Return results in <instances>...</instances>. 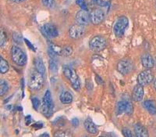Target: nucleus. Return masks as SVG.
Listing matches in <instances>:
<instances>
[{"label":"nucleus","instance_id":"12","mask_svg":"<svg viewBox=\"0 0 156 137\" xmlns=\"http://www.w3.org/2000/svg\"><path fill=\"white\" fill-rule=\"evenodd\" d=\"M144 94V86H142L140 85H139V84H137L133 88V93H132V99H133V100H134L136 102H140L143 100Z\"/></svg>","mask_w":156,"mask_h":137},{"label":"nucleus","instance_id":"2","mask_svg":"<svg viewBox=\"0 0 156 137\" xmlns=\"http://www.w3.org/2000/svg\"><path fill=\"white\" fill-rule=\"evenodd\" d=\"M11 57L12 61L19 66H23L27 63V56L21 49L17 46L12 47Z\"/></svg>","mask_w":156,"mask_h":137},{"label":"nucleus","instance_id":"35","mask_svg":"<svg viewBox=\"0 0 156 137\" xmlns=\"http://www.w3.org/2000/svg\"><path fill=\"white\" fill-rule=\"evenodd\" d=\"M11 1L13 2H16V3H20V2H23V1H25V0H11Z\"/></svg>","mask_w":156,"mask_h":137},{"label":"nucleus","instance_id":"17","mask_svg":"<svg viewBox=\"0 0 156 137\" xmlns=\"http://www.w3.org/2000/svg\"><path fill=\"white\" fill-rule=\"evenodd\" d=\"M42 104L51 107V108H54L53 100H52V96H51V93L50 90H47L45 92V94H44L42 100Z\"/></svg>","mask_w":156,"mask_h":137},{"label":"nucleus","instance_id":"14","mask_svg":"<svg viewBox=\"0 0 156 137\" xmlns=\"http://www.w3.org/2000/svg\"><path fill=\"white\" fill-rule=\"evenodd\" d=\"M134 132L137 137H147L148 136V132L147 130L144 125H140L139 123L134 125Z\"/></svg>","mask_w":156,"mask_h":137},{"label":"nucleus","instance_id":"31","mask_svg":"<svg viewBox=\"0 0 156 137\" xmlns=\"http://www.w3.org/2000/svg\"><path fill=\"white\" fill-rule=\"evenodd\" d=\"M71 134H69V132H65V131H59L57 133L55 134V136H70Z\"/></svg>","mask_w":156,"mask_h":137},{"label":"nucleus","instance_id":"27","mask_svg":"<svg viewBox=\"0 0 156 137\" xmlns=\"http://www.w3.org/2000/svg\"><path fill=\"white\" fill-rule=\"evenodd\" d=\"M42 3L48 8H54L55 6V0H42Z\"/></svg>","mask_w":156,"mask_h":137},{"label":"nucleus","instance_id":"11","mask_svg":"<svg viewBox=\"0 0 156 137\" xmlns=\"http://www.w3.org/2000/svg\"><path fill=\"white\" fill-rule=\"evenodd\" d=\"M42 32L44 34V35L46 37L49 38V39H53L58 36V30H57L56 27L50 24H46L43 25Z\"/></svg>","mask_w":156,"mask_h":137},{"label":"nucleus","instance_id":"16","mask_svg":"<svg viewBox=\"0 0 156 137\" xmlns=\"http://www.w3.org/2000/svg\"><path fill=\"white\" fill-rule=\"evenodd\" d=\"M84 128H85L86 131L88 133L92 134V135H96L98 132V128L96 127V125L89 119L86 120L84 121Z\"/></svg>","mask_w":156,"mask_h":137},{"label":"nucleus","instance_id":"33","mask_svg":"<svg viewBox=\"0 0 156 137\" xmlns=\"http://www.w3.org/2000/svg\"><path fill=\"white\" fill-rule=\"evenodd\" d=\"M72 124H73V126H78L79 125V120L77 118H73L72 120Z\"/></svg>","mask_w":156,"mask_h":137},{"label":"nucleus","instance_id":"28","mask_svg":"<svg viewBox=\"0 0 156 137\" xmlns=\"http://www.w3.org/2000/svg\"><path fill=\"white\" fill-rule=\"evenodd\" d=\"M32 104H33V107L35 110H37L39 109V107H41V103H40V100L37 97H33L31 99Z\"/></svg>","mask_w":156,"mask_h":137},{"label":"nucleus","instance_id":"3","mask_svg":"<svg viewBox=\"0 0 156 137\" xmlns=\"http://www.w3.org/2000/svg\"><path fill=\"white\" fill-rule=\"evenodd\" d=\"M44 85V77L42 74L36 71L32 74L29 80V87L31 90H40Z\"/></svg>","mask_w":156,"mask_h":137},{"label":"nucleus","instance_id":"29","mask_svg":"<svg viewBox=\"0 0 156 137\" xmlns=\"http://www.w3.org/2000/svg\"><path fill=\"white\" fill-rule=\"evenodd\" d=\"M12 39L13 41L16 43H22V37L18 33H14L12 35Z\"/></svg>","mask_w":156,"mask_h":137},{"label":"nucleus","instance_id":"1","mask_svg":"<svg viewBox=\"0 0 156 137\" xmlns=\"http://www.w3.org/2000/svg\"><path fill=\"white\" fill-rule=\"evenodd\" d=\"M64 75L66 76L68 80L70 82L72 87L74 90L79 91L80 89V79L78 78L77 74L73 68L69 66H66L64 68Z\"/></svg>","mask_w":156,"mask_h":137},{"label":"nucleus","instance_id":"18","mask_svg":"<svg viewBox=\"0 0 156 137\" xmlns=\"http://www.w3.org/2000/svg\"><path fill=\"white\" fill-rule=\"evenodd\" d=\"M59 100H60L61 103H63V104H69L73 101V96L69 92L65 91V92L61 93L60 96H59Z\"/></svg>","mask_w":156,"mask_h":137},{"label":"nucleus","instance_id":"7","mask_svg":"<svg viewBox=\"0 0 156 137\" xmlns=\"http://www.w3.org/2000/svg\"><path fill=\"white\" fill-rule=\"evenodd\" d=\"M86 28L84 26L80 24L72 25L69 30V37L73 39H77L83 37V35L85 34Z\"/></svg>","mask_w":156,"mask_h":137},{"label":"nucleus","instance_id":"38","mask_svg":"<svg viewBox=\"0 0 156 137\" xmlns=\"http://www.w3.org/2000/svg\"><path fill=\"white\" fill-rule=\"evenodd\" d=\"M93 2H95V3H98V0H93Z\"/></svg>","mask_w":156,"mask_h":137},{"label":"nucleus","instance_id":"15","mask_svg":"<svg viewBox=\"0 0 156 137\" xmlns=\"http://www.w3.org/2000/svg\"><path fill=\"white\" fill-rule=\"evenodd\" d=\"M143 105L149 114H151V115L156 114V103L154 100H145Z\"/></svg>","mask_w":156,"mask_h":137},{"label":"nucleus","instance_id":"37","mask_svg":"<svg viewBox=\"0 0 156 137\" xmlns=\"http://www.w3.org/2000/svg\"><path fill=\"white\" fill-rule=\"evenodd\" d=\"M154 89H155V90H156V79L154 81Z\"/></svg>","mask_w":156,"mask_h":137},{"label":"nucleus","instance_id":"5","mask_svg":"<svg viewBox=\"0 0 156 137\" xmlns=\"http://www.w3.org/2000/svg\"><path fill=\"white\" fill-rule=\"evenodd\" d=\"M89 46L90 50L93 52H101L105 50L107 46L106 39L102 36H94L90 39L89 43Z\"/></svg>","mask_w":156,"mask_h":137},{"label":"nucleus","instance_id":"20","mask_svg":"<svg viewBox=\"0 0 156 137\" xmlns=\"http://www.w3.org/2000/svg\"><path fill=\"white\" fill-rule=\"evenodd\" d=\"M34 66H35L36 71L40 72V73L42 74V75H44V72H45V67H44V63H43L41 59H36L35 62H34Z\"/></svg>","mask_w":156,"mask_h":137},{"label":"nucleus","instance_id":"34","mask_svg":"<svg viewBox=\"0 0 156 137\" xmlns=\"http://www.w3.org/2000/svg\"><path fill=\"white\" fill-rule=\"evenodd\" d=\"M24 41L27 43V46H28L30 47V49H32V50H33V51H35V49L34 48V46H33V45H32L31 43H30V42L28 41V40H27V39H24Z\"/></svg>","mask_w":156,"mask_h":137},{"label":"nucleus","instance_id":"22","mask_svg":"<svg viewBox=\"0 0 156 137\" xmlns=\"http://www.w3.org/2000/svg\"><path fill=\"white\" fill-rule=\"evenodd\" d=\"M41 113H42V114H44L46 117H50L51 115H52V114H53V108L48 107V106L41 104Z\"/></svg>","mask_w":156,"mask_h":137},{"label":"nucleus","instance_id":"24","mask_svg":"<svg viewBox=\"0 0 156 137\" xmlns=\"http://www.w3.org/2000/svg\"><path fill=\"white\" fill-rule=\"evenodd\" d=\"M73 54V48L70 46H66L62 48L61 50L60 56H63V57H69L71 54Z\"/></svg>","mask_w":156,"mask_h":137},{"label":"nucleus","instance_id":"19","mask_svg":"<svg viewBox=\"0 0 156 137\" xmlns=\"http://www.w3.org/2000/svg\"><path fill=\"white\" fill-rule=\"evenodd\" d=\"M128 100H122L118 102L116 105V113L117 114H122V113L126 112V107H127Z\"/></svg>","mask_w":156,"mask_h":137},{"label":"nucleus","instance_id":"30","mask_svg":"<svg viewBox=\"0 0 156 137\" xmlns=\"http://www.w3.org/2000/svg\"><path fill=\"white\" fill-rule=\"evenodd\" d=\"M122 134H123V135H125V136H126V137L133 136V134H132L131 130H129V128H125L122 129Z\"/></svg>","mask_w":156,"mask_h":137},{"label":"nucleus","instance_id":"26","mask_svg":"<svg viewBox=\"0 0 156 137\" xmlns=\"http://www.w3.org/2000/svg\"><path fill=\"white\" fill-rule=\"evenodd\" d=\"M50 64H49V68L53 73H55L58 71V64L55 61V59H51L50 60Z\"/></svg>","mask_w":156,"mask_h":137},{"label":"nucleus","instance_id":"6","mask_svg":"<svg viewBox=\"0 0 156 137\" xmlns=\"http://www.w3.org/2000/svg\"><path fill=\"white\" fill-rule=\"evenodd\" d=\"M153 81H154V74L150 69L141 71L137 76V82L142 86H147Z\"/></svg>","mask_w":156,"mask_h":137},{"label":"nucleus","instance_id":"10","mask_svg":"<svg viewBox=\"0 0 156 137\" xmlns=\"http://www.w3.org/2000/svg\"><path fill=\"white\" fill-rule=\"evenodd\" d=\"M76 20L78 24L83 25V26L88 25L90 21V14L85 9H81V10L78 11V13H76Z\"/></svg>","mask_w":156,"mask_h":137},{"label":"nucleus","instance_id":"8","mask_svg":"<svg viewBox=\"0 0 156 137\" xmlns=\"http://www.w3.org/2000/svg\"><path fill=\"white\" fill-rule=\"evenodd\" d=\"M117 70L122 75H128L133 70V64L130 61L122 60V61H119L117 64Z\"/></svg>","mask_w":156,"mask_h":137},{"label":"nucleus","instance_id":"25","mask_svg":"<svg viewBox=\"0 0 156 137\" xmlns=\"http://www.w3.org/2000/svg\"><path fill=\"white\" fill-rule=\"evenodd\" d=\"M6 42H7V35L5 32V31L2 29L1 33H0V46L3 47Z\"/></svg>","mask_w":156,"mask_h":137},{"label":"nucleus","instance_id":"23","mask_svg":"<svg viewBox=\"0 0 156 137\" xmlns=\"http://www.w3.org/2000/svg\"><path fill=\"white\" fill-rule=\"evenodd\" d=\"M9 90V85L5 81L2 80L0 82V95L4 96Z\"/></svg>","mask_w":156,"mask_h":137},{"label":"nucleus","instance_id":"13","mask_svg":"<svg viewBox=\"0 0 156 137\" xmlns=\"http://www.w3.org/2000/svg\"><path fill=\"white\" fill-rule=\"evenodd\" d=\"M141 64L144 68L151 69L154 66V61L152 56L149 54H144L141 57Z\"/></svg>","mask_w":156,"mask_h":137},{"label":"nucleus","instance_id":"4","mask_svg":"<svg viewBox=\"0 0 156 137\" xmlns=\"http://www.w3.org/2000/svg\"><path fill=\"white\" fill-rule=\"evenodd\" d=\"M129 25V20L127 17L122 16L118 18L114 25V33L117 38H122L125 33V31Z\"/></svg>","mask_w":156,"mask_h":137},{"label":"nucleus","instance_id":"21","mask_svg":"<svg viewBox=\"0 0 156 137\" xmlns=\"http://www.w3.org/2000/svg\"><path fill=\"white\" fill-rule=\"evenodd\" d=\"M9 69V66L8 62L5 60H4L2 57L0 58V72L2 74H5L8 72Z\"/></svg>","mask_w":156,"mask_h":137},{"label":"nucleus","instance_id":"9","mask_svg":"<svg viewBox=\"0 0 156 137\" xmlns=\"http://www.w3.org/2000/svg\"><path fill=\"white\" fill-rule=\"evenodd\" d=\"M90 18L93 24H99L105 19V13L100 9H94L90 12Z\"/></svg>","mask_w":156,"mask_h":137},{"label":"nucleus","instance_id":"32","mask_svg":"<svg viewBox=\"0 0 156 137\" xmlns=\"http://www.w3.org/2000/svg\"><path fill=\"white\" fill-rule=\"evenodd\" d=\"M76 3L78 6H80V7L82 8V9H85L86 10V3L85 0H76Z\"/></svg>","mask_w":156,"mask_h":137},{"label":"nucleus","instance_id":"36","mask_svg":"<svg viewBox=\"0 0 156 137\" xmlns=\"http://www.w3.org/2000/svg\"><path fill=\"white\" fill-rule=\"evenodd\" d=\"M40 136H49V135H48V134H46V133H44V134H41Z\"/></svg>","mask_w":156,"mask_h":137}]
</instances>
